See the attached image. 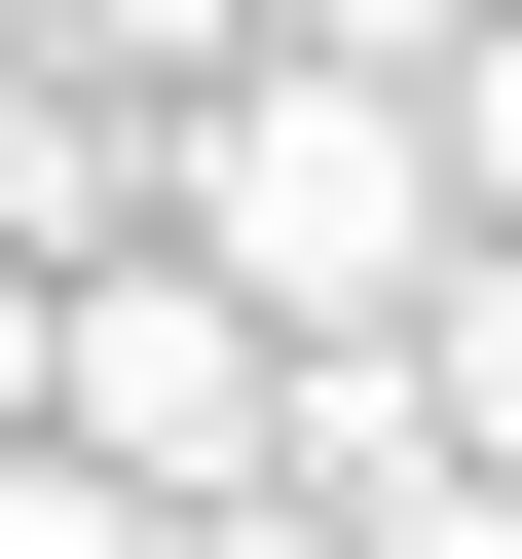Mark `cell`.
<instances>
[{
    "instance_id": "obj_2",
    "label": "cell",
    "mask_w": 522,
    "mask_h": 559,
    "mask_svg": "<svg viewBox=\"0 0 522 559\" xmlns=\"http://www.w3.org/2000/svg\"><path fill=\"white\" fill-rule=\"evenodd\" d=\"M0 559H187V485H112V448H38V411H0Z\"/></svg>"
},
{
    "instance_id": "obj_1",
    "label": "cell",
    "mask_w": 522,
    "mask_h": 559,
    "mask_svg": "<svg viewBox=\"0 0 522 559\" xmlns=\"http://www.w3.org/2000/svg\"><path fill=\"white\" fill-rule=\"evenodd\" d=\"M373 336H411V411H448V448L522 485V224H448V261H411V299H373Z\"/></svg>"
}]
</instances>
